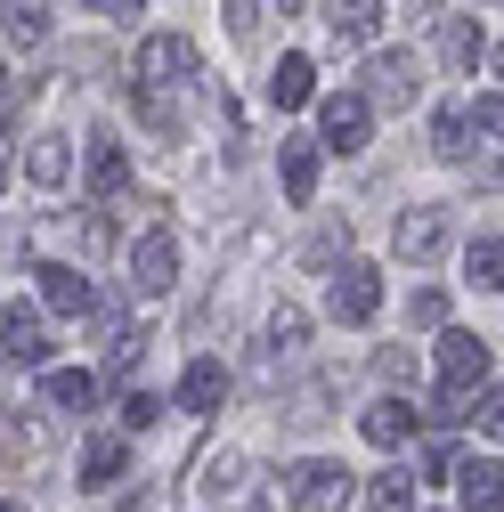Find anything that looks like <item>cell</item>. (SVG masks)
<instances>
[{
	"mask_svg": "<svg viewBox=\"0 0 504 512\" xmlns=\"http://www.w3.org/2000/svg\"><path fill=\"white\" fill-rule=\"evenodd\" d=\"M407 317H415V326H439V317H448V293H439V285H423V293L407 301Z\"/></svg>",
	"mask_w": 504,
	"mask_h": 512,
	"instance_id": "obj_29",
	"label": "cell"
},
{
	"mask_svg": "<svg viewBox=\"0 0 504 512\" xmlns=\"http://www.w3.org/2000/svg\"><path fill=\"white\" fill-rule=\"evenodd\" d=\"M326 33L342 49H366L374 33H383V0H326Z\"/></svg>",
	"mask_w": 504,
	"mask_h": 512,
	"instance_id": "obj_11",
	"label": "cell"
},
{
	"mask_svg": "<svg viewBox=\"0 0 504 512\" xmlns=\"http://www.w3.org/2000/svg\"><path fill=\"white\" fill-rule=\"evenodd\" d=\"M171 285H179V244H171L163 228H147V236L131 244V293H139V301H163Z\"/></svg>",
	"mask_w": 504,
	"mask_h": 512,
	"instance_id": "obj_4",
	"label": "cell"
},
{
	"mask_svg": "<svg viewBox=\"0 0 504 512\" xmlns=\"http://www.w3.org/2000/svg\"><path fill=\"white\" fill-rule=\"evenodd\" d=\"M309 90H318V66L293 49V57H277V82H269V98L277 106H309Z\"/></svg>",
	"mask_w": 504,
	"mask_h": 512,
	"instance_id": "obj_18",
	"label": "cell"
},
{
	"mask_svg": "<svg viewBox=\"0 0 504 512\" xmlns=\"http://www.w3.org/2000/svg\"><path fill=\"white\" fill-rule=\"evenodd\" d=\"M33 447H41V423L33 415H9V456H33Z\"/></svg>",
	"mask_w": 504,
	"mask_h": 512,
	"instance_id": "obj_31",
	"label": "cell"
},
{
	"mask_svg": "<svg viewBox=\"0 0 504 512\" xmlns=\"http://www.w3.org/2000/svg\"><path fill=\"white\" fill-rule=\"evenodd\" d=\"M439 382L480 391V382H488V342L480 334H448V342H439Z\"/></svg>",
	"mask_w": 504,
	"mask_h": 512,
	"instance_id": "obj_9",
	"label": "cell"
},
{
	"mask_svg": "<svg viewBox=\"0 0 504 512\" xmlns=\"http://www.w3.org/2000/svg\"><path fill=\"white\" fill-rule=\"evenodd\" d=\"M196 496L204 504H244L252 496V456L244 447H212V456L196 464Z\"/></svg>",
	"mask_w": 504,
	"mask_h": 512,
	"instance_id": "obj_7",
	"label": "cell"
},
{
	"mask_svg": "<svg viewBox=\"0 0 504 512\" xmlns=\"http://www.w3.org/2000/svg\"><path fill=\"white\" fill-rule=\"evenodd\" d=\"M285 496H293V512H350L358 480H350L342 464H326V456H301V464L285 472Z\"/></svg>",
	"mask_w": 504,
	"mask_h": 512,
	"instance_id": "obj_1",
	"label": "cell"
},
{
	"mask_svg": "<svg viewBox=\"0 0 504 512\" xmlns=\"http://www.w3.org/2000/svg\"><path fill=\"white\" fill-rule=\"evenodd\" d=\"M472 122H480V139L504 147V98H472Z\"/></svg>",
	"mask_w": 504,
	"mask_h": 512,
	"instance_id": "obj_30",
	"label": "cell"
},
{
	"mask_svg": "<svg viewBox=\"0 0 504 512\" xmlns=\"http://www.w3.org/2000/svg\"><path fill=\"white\" fill-rule=\"evenodd\" d=\"M301 334H309V326H301V309H293V301H277V309H269V350H261V358H293V350H301Z\"/></svg>",
	"mask_w": 504,
	"mask_h": 512,
	"instance_id": "obj_25",
	"label": "cell"
},
{
	"mask_svg": "<svg viewBox=\"0 0 504 512\" xmlns=\"http://www.w3.org/2000/svg\"><path fill=\"white\" fill-rule=\"evenodd\" d=\"M33 277H41V301H49V309H57V317H82V309H90V301H98V293H90V277H82V269H57V261H49V269H33Z\"/></svg>",
	"mask_w": 504,
	"mask_h": 512,
	"instance_id": "obj_15",
	"label": "cell"
},
{
	"mask_svg": "<svg viewBox=\"0 0 504 512\" xmlns=\"http://www.w3.org/2000/svg\"><path fill=\"white\" fill-rule=\"evenodd\" d=\"M366 512H415V472H383L366 488Z\"/></svg>",
	"mask_w": 504,
	"mask_h": 512,
	"instance_id": "obj_26",
	"label": "cell"
},
{
	"mask_svg": "<svg viewBox=\"0 0 504 512\" xmlns=\"http://www.w3.org/2000/svg\"><path fill=\"white\" fill-rule=\"evenodd\" d=\"M74 480H82V488H114V480H122V439H90Z\"/></svg>",
	"mask_w": 504,
	"mask_h": 512,
	"instance_id": "obj_21",
	"label": "cell"
},
{
	"mask_svg": "<svg viewBox=\"0 0 504 512\" xmlns=\"http://www.w3.org/2000/svg\"><path fill=\"white\" fill-rule=\"evenodd\" d=\"M448 236H456V220H448V204H415V212H399V261H415V269H431L439 252H448Z\"/></svg>",
	"mask_w": 504,
	"mask_h": 512,
	"instance_id": "obj_5",
	"label": "cell"
},
{
	"mask_svg": "<svg viewBox=\"0 0 504 512\" xmlns=\"http://www.w3.org/2000/svg\"><path fill=\"white\" fill-rule=\"evenodd\" d=\"M326 309L342 317V326H366V317L383 309V277H374L366 261H350V269L334 277V293H326Z\"/></svg>",
	"mask_w": 504,
	"mask_h": 512,
	"instance_id": "obj_8",
	"label": "cell"
},
{
	"mask_svg": "<svg viewBox=\"0 0 504 512\" xmlns=\"http://www.w3.org/2000/svg\"><path fill=\"white\" fill-rule=\"evenodd\" d=\"M90 187H98V196H122V147L106 131L90 139Z\"/></svg>",
	"mask_w": 504,
	"mask_h": 512,
	"instance_id": "obj_27",
	"label": "cell"
},
{
	"mask_svg": "<svg viewBox=\"0 0 504 512\" xmlns=\"http://www.w3.org/2000/svg\"><path fill=\"white\" fill-rule=\"evenodd\" d=\"M41 391H49V407H74V415H82V407H98V374H90V366H49Z\"/></svg>",
	"mask_w": 504,
	"mask_h": 512,
	"instance_id": "obj_17",
	"label": "cell"
},
{
	"mask_svg": "<svg viewBox=\"0 0 504 512\" xmlns=\"http://www.w3.org/2000/svg\"><path fill=\"white\" fill-rule=\"evenodd\" d=\"M0 334H9V366H41V358H49L41 309H25V301H9V317H0Z\"/></svg>",
	"mask_w": 504,
	"mask_h": 512,
	"instance_id": "obj_13",
	"label": "cell"
},
{
	"mask_svg": "<svg viewBox=\"0 0 504 512\" xmlns=\"http://www.w3.org/2000/svg\"><path fill=\"white\" fill-rule=\"evenodd\" d=\"M98 17H139V0H90Z\"/></svg>",
	"mask_w": 504,
	"mask_h": 512,
	"instance_id": "obj_33",
	"label": "cell"
},
{
	"mask_svg": "<svg viewBox=\"0 0 504 512\" xmlns=\"http://www.w3.org/2000/svg\"><path fill=\"white\" fill-rule=\"evenodd\" d=\"M472 131H480V122H472V106H439V114H431V155H448V163H456Z\"/></svg>",
	"mask_w": 504,
	"mask_h": 512,
	"instance_id": "obj_19",
	"label": "cell"
},
{
	"mask_svg": "<svg viewBox=\"0 0 504 512\" xmlns=\"http://www.w3.org/2000/svg\"><path fill=\"white\" fill-rule=\"evenodd\" d=\"M456 496H464V512H504V464L496 456H464L456 464Z\"/></svg>",
	"mask_w": 504,
	"mask_h": 512,
	"instance_id": "obj_10",
	"label": "cell"
},
{
	"mask_svg": "<svg viewBox=\"0 0 504 512\" xmlns=\"http://www.w3.org/2000/svg\"><path fill=\"white\" fill-rule=\"evenodd\" d=\"M25 171H33L41 187H57V179L74 171V155H66V139H33V147H25Z\"/></svg>",
	"mask_w": 504,
	"mask_h": 512,
	"instance_id": "obj_22",
	"label": "cell"
},
{
	"mask_svg": "<svg viewBox=\"0 0 504 512\" xmlns=\"http://www.w3.org/2000/svg\"><path fill=\"white\" fill-rule=\"evenodd\" d=\"M285 196L293 204L318 196V147H309V139H285Z\"/></svg>",
	"mask_w": 504,
	"mask_h": 512,
	"instance_id": "obj_20",
	"label": "cell"
},
{
	"mask_svg": "<svg viewBox=\"0 0 504 512\" xmlns=\"http://www.w3.org/2000/svg\"><path fill=\"white\" fill-rule=\"evenodd\" d=\"M439 57H448L456 74H472L480 57H488V33H480V17L464 9V17H439Z\"/></svg>",
	"mask_w": 504,
	"mask_h": 512,
	"instance_id": "obj_12",
	"label": "cell"
},
{
	"mask_svg": "<svg viewBox=\"0 0 504 512\" xmlns=\"http://www.w3.org/2000/svg\"><path fill=\"white\" fill-rule=\"evenodd\" d=\"M122 423H131V431H155V423H163V399H155V391H131V399H122Z\"/></svg>",
	"mask_w": 504,
	"mask_h": 512,
	"instance_id": "obj_28",
	"label": "cell"
},
{
	"mask_svg": "<svg viewBox=\"0 0 504 512\" xmlns=\"http://www.w3.org/2000/svg\"><path fill=\"white\" fill-rule=\"evenodd\" d=\"M131 74H139V90H179V82H196V41H187V33H147L139 57H131Z\"/></svg>",
	"mask_w": 504,
	"mask_h": 512,
	"instance_id": "obj_2",
	"label": "cell"
},
{
	"mask_svg": "<svg viewBox=\"0 0 504 512\" xmlns=\"http://www.w3.org/2000/svg\"><path fill=\"white\" fill-rule=\"evenodd\" d=\"M358 431H366L374 447H407V439H415V407H407V399H374Z\"/></svg>",
	"mask_w": 504,
	"mask_h": 512,
	"instance_id": "obj_16",
	"label": "cell"
},
{
	"mask_svg": "<svg viewBox=\"0 0 504 512\" xmlns=\"http://www.w3.org/2000/svg\"><path fill=\"white\" fill-rule=\"evenodd\" d=\"M480 431H488V439H504V382L480 399Z\"/></svg>",
	"mask_w": 504,
	"mask_h": 512,
	"instance_id": "obj_32",
	"label": "cell"
},
{
	"mask_svg": "<svg viewBox=\"0 0 504 512\" xmlns=\"http://www.w3.org/2000/svg\"><path fill=\"white\" fill-rule=\"evenodd\" d=\"M49 33V0H9V49H33Z\"/></svg>",
	"mask_w": 504,
	"mask_h": 512,
	"instance_id": "obj_24",
	"label": "cell"
},
{
	"mask_svg": "<svg viewBox=\"0 0 504 512\" xmlns=\"http://www.w3.org/2000/svg\"><path fill=\"white\" fill-rule=\"evenodd\" d=\"M496 74H504V49H496Z\"/></svg>",
	"mask_w": 504,
	"mask_h": 512,
	"instance_id": "obj_34",
	"label": "cell"
},
{
	"mask_svg": "<svg viewBox=\"0 0 504 512\" xmlns=\"http://www.w3.org/2000/svg\"><path fill=\"white\" fill-rule=\"evenodd\" d=\"M464 261H472V285H480V293H504V244H496V236H472Z\"/></svg>",
	"mask_w": 504,
	"mask_h": 512,
	"instance_id": "obj_23",
	"label": "cell"
},
{
	"mask_svg": "<svg viewBox=\"0 0 504 512\" xmlns=\"http://www.w3.org/2000/svg\"><path fill=\"white\" fill-rule=\"evenodd\" d=\"M318 131H326V147H334V155H358V147H366V131H374V98L334 90V98L318 106Z\"/></svg>",
	"mask_w": 504,
	"mask_h": 512,
	"instance_id": "obj_6",
	"label": "cell"
},
{
	"mask_svg": "<svg viewBox=\"0 0 504 512\" xmlns=\"http://www.w3.org/2000/svg\"><path fill=\"white\" fill-rule=\"evenodd\" d=\"M220 399H228V366L196 358V366L179 374V407H187V415H220Z\"/></svg>",
	"mask_w": 504,
	"mask_h": 512,
	"instance_id": "obj_14",
	"label": "cell"
},
{
	"mask_svg": "<svg viewBox=\"0 0 504 512\" xmlns=\"http://www.w3.org/2000/svg\"><path fill=\"white\" fill-rule=\"evenodd\" d=\"M366 98H374V106H415V98H423V57H415V49H374Z\"/></svg>",
	"mask_w": 504,
	"mask_h": 512,
	"instance_id": "obj_3",
	"label": "cell"
}]
</instances>
